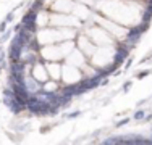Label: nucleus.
I'll return each instance as SVG.
<instances>
[{
	"label": "nucleus",
	"mask_w": 152,
	"mask_h": 145,
	"mask_svg": "<svg viewBox=\"0 0 152 145\" xmlns=\"http://www.w3.org/2000/svg\"><path fill=\"white\" fill-rule=\"evenodd\" d=\"M144 115H146V113H144V110H137L136 113H134V118H136V119H142Z\"/></svg>",
	"instance_id": "1"
},
{
	"label": "nucleus",
	"mask_w": 152,
	"mask_h": 145,
	"mask_svg": "<svg viewBox=\"0 0 152 145\" xmlns=\"http://www.w3.org/2000/svg\"><path fill=\"white\" fill-rule=\"evenodd\" d=\"M128 123H129V118H126V119H121L120 123H117V124H115V128H121V126L128 124Z\"/></svg>",
	"instance_id": "2"
},
{
	"label": "nucleus",
	"mask_w": 152,
	"mask_h": 145,
	"mask_svg": "<svg viewBox=\"0 0 152 145\" xmlns=\"http://www.w3.org/2000/svg\"><path fill=\"white\" fill-rule=\"evenodd\" d=\"M151 70H147V71H144V72H139V74H137V79H142V78H146V76H149L151 74Z\"/></svg>",
	"instance_id": "3"
},
{
	"label": "nucleus",
	"mask_w": 152,
	"mask_h": 145,
	"mask_svg": "<svg viewBox=\"0 0 152 145\" xmlns=\"http://www.w3.org/2000/svg\"><path fill=\"white\" fill-rule=\"evenodd\" d=\"M5 29H7V21L0 24V32H5Z\"/></svg>",
	"instance_id": "6"
},
{
	"label": "nucleus",
	"mask_w": 152,
	"mask_h": 145,
	"mask_svg": "<svg viewBox=\"0 0 152 145\" xmlns=\"http://www.w3.org/2000/svg\"><path fill=\"white\" fill-rule=\"evenodd\" d=\"M7 23H12V21H13V13H8V14H7Z\"/></svg>",
	"instance_id": "5"
},
{
	"label": "nucleus",
	"mask_w": 152,
	"mask_h": 145,
	"mask_svg": "<svg viewBox=\"0 0 152 145\" xmlns=\"http://www.w3.org/2000/svg\"><path fill=\"white\" fill-rule=\"evenodd\" d=\"M131 63H133V61H131V60H128V61H126L125 66H126V68H129V66H131Z\"/></svg>",
	"instance_id": "7"
},
{
	"label": "nucleus",
	"mask_w": 152,
	"mask_h": 145,
	"mask_svg": "<svg viewBox=\"0 0 152 145\" xmlns=\"http://www.w3.org/2000/svg\"><path fill=\"white\" fill-rule=\"evenodd\" d=\"M131 84L133 82L131 81H128V82H125V86H123V92H128L129 89H131Z\"/></svg>",
	"instance_id": "4"
}]
</instances>
